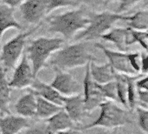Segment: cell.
Masks as SVG:
<instances>
[{
	"mask_svg": "<svg viewBox=\"0 0 148 134\" xmlns=\"http://www.w3.org/2000/svg\"><path fill=\"white\" fill-rule=\"evenodd\" d=\"M88 24L82 31L78 32L74 40L75 42H89L100 38L103 34L108 32L118 21H127L128 16L105 10L101 12H90L88 15Z\"/></svg>",
	"mask_w": 148,
	"mask_h": 134,
	"instance_id": "277c9868",
	"label": "cell"
},
{
	"mask_svg": "<svg viewBox=\"0 0 148 134\" xmlns=\"http://www.w3.org/2000/svg\"><path fill=\"white\" fill-rule=\"evenodd\" d=\"M42 24L31 27L29 30L25 31H21L9 41H7L0 49V62L2 64V68L6 72L13 70L19 60L21 59L23 50L25 48L28 37H30L34 32H36L41 26Z\"/></svg>",
	"mask_w": 148,
	"mask_h": 134,
	"instance_id": "8992f818",
	"label": "cell"
},
{
	"mask_svg": "<svg viewBox=\"0 0 148 134\" xmlns=\"http://www.w3.org/2000/svg\"><path fill=\"white\" fill-rule=\"evenodd\" d=\"M10 29L23 31V25L16 19L14 9L0 3V49L4 32Z\"/></svg>",
	"mask_w": 148,
	"mask_h": 134,
	"instance_id": "ac0fdd59",
	"label": "cell"
},
{
	"mask_svg": "<svg viewBox=\"0 0 148 134\" xmlns=\"http://www.w3.org/2000/svg\"><path fill=\"white\" fill-rule=\"evenodd\" d=\"M129 28V27H128ZM128 46L134 44H140L145 51H148V32L147 31H137L129 28Z\"/></svg>",
	"mask_w": 148,
	"mask_h": 134,
	"instance_id": "cb8c5ba5",
	"label": "cell"
},
{
	"mask_svg": "<svg viewBox=\"0 0 148 134\" xmlns=\"http://www.w3.org/2000/svg\"><path fill=\"white\" fill-rule=\"evenodd\" d=\"M82 96L85 109L88 113H90L99 108L101 104L107 100L101 95L98 87V84L92 79L89 72L88 64L86 65V72L82 85Z\"/></svg>",
	"mask_w": 148,
	"mask_h": 134,
	"instance_id": "52a82bcc",
	"label": "cell"
},
{
	"mask_svg": "<svg viewBox=\"0 0 148 134\" xmlns=\"http://www.w3.org/2000/svg\"><path fill=\"white\" fill-rule=\"evenodd\" d=\"M142 1L147 2V0H120V4H119V7H118L116 12L122 14V12H125L126 10H129L134 5H135L138 3L142 2Z\"/></svg>",
	"mask_w": 148,
	"mask_h": 134,
	"instance_id": "f546056e",
	"label": "cell"
},
{
	"mask_svg": "<svg viewBox=\"0 0 148 134\" xmlns=\"http://www.w3.org/2000/svg\"><path fill=\"white\" fill-rule=\"evenodd\" d=\"M19 10L23 19L33 26L42 24V20L48 15L46 0H23Z\"/></svg>",
	"mask_w": 148,
	"mask_h": 134,
	"instance_id": "30bf717a",
	"label": "cell"
},
{
	"mask_svg": "<svg viewBox=\"0 0 148 134\" xmlns=\"http://www.w3.org/2000/svg\"><path fill=\"white\" fill-rule=\"evenodd\" d=\"M99 108H101V113L98 119L93 123L80 127V130H89L93 128L113 130L132 122L127 111L117 106L115 102L106 100L101 104Z\"/></svg>",
	"mask_w": 148,
	"mask_h": 134,
	"instance_id": "5b68a950",
	"label": "cell"
},
{
	"mask_svg": "<svg viewBox=\"0 0 148 134\" xmlns=\"http://www.w3.org/2000/svg\"><path fill=\"white\" fill-rule=\"evenodd\" d=\"M28 90L32 92L37 97H41L57 106H63V101L65 97L61 95L50 85L37 78V77L34 79L32 85H30L29 88H28Z\"/></svg>",
	"mask_w": 148,
	"mask_h": 134,
	"instance_id": "4fadbf2b",
	"label": "cell"
},
{
	"mask_svg": "<svg viewBox=\"0 0 148 134\" xmlns=\"http://www.w3.org/2000/svg\"><path fill=\"white\" fill-rule=\"evenodd\" d=\"M47 3V12L48 14L51 13L56 9L62 7H75L79 5L75 0H46Z\"/></svg>",
	"mask_w": 148,
	"mask_h": 134,
	"instance_id": "484cf974",
	"label": "cell"
},
{
	"mask_svg": "<svg viewBox=\"0 0 148 134\" xmlns=\"http://www.w3.org/2000/svg\"><path fill=\"white\" fill-rule=\"evenodd\" d=\"M97 134H112V133H111L110 132H103V131H102V132H99Z\"/></svg>",
	"mask_w": 148,
	"mask_h": 134,
	"instance_id": "74e56055",
	"label": "cell"
},
{
	"mask_svg": "<svg viewBox=\"0 0 148 134\" xmlns=\"http://www.w3.org/2000/svg\"><path fill=\"white\" fill-rule=\"evenodd\" d=\"M29 92L23 95L15 104V111L16 114L23 118H35L36 108V96L28 90Z\"/></svg>",
	"mask_w": 148,
	"mask_h": 134,
	"instance_id": "d6986e66",
	"label": "cell"
},
{
	"mask_svg": "<svg viewBox=\"0 0 148 134\" xmlns=\"http://www.w3.org/2000/svg\"><path fill=\"white\" fill-rule=\"evenodd\" d=\"M64 43L63 38L49 37H39L30 41L25 54L36 78L43 68L47 67V63L52 54L63 46Z\"/></svg>",
	"mask_w": 148,
	"mask_h": 134,
	"instance_id": "3957f363",
	"label": "cell"
},
{
	"mask_svg": "<svg viewBox=\"0 0 148 134\" xmlns=\"http://www.w3.org/2000/svg\"><path fill=\"white\" fill-rule=\"evenodd\" d=\"M104 3H108L110 2H114V1H118V0H101Z\"/></svg>",
	"mask_w": 148,
	"mask_h": 134,
	"instance_id": "8d00e7d4",
	"label": "cell"
},
{
	"mask_svg": "<svg viewBox=\"0 0 148 134\" xmlns=\"http://www.w3.org/2000/svg\"><path fill=\"white\" fill-rule=\"evenodd\" d=\"M0 1L1 3L14 9L16 7H19V5L23 3V0H0Z\"/></svg>",
	"mask_w": 148,
	"mask_h": 134,
	"instance_id": "836d02e7",
	"label": "cell"
},
{
	"mask_svg": "<svg viewBox=\"0 0 148 134\" xmlns=\"http://www.w3.org/2000/svg\"><path fill=\"white\" fill-rule=\"evenodd\" d=\"M10 92L11 88L7 79V72L0 66V115L2 117L10 114Z\"/></svg>",
	"mask_w": 148,
	"mask_h": 134,
	"instance_id": "ffe728a7",
	"label": "cell"
},
{
	"mask_svg": "<svg viewBox=\"0 0 148 134\" xmlns=\"http://www.w3.org/2000/svg\"><path fill=\"white\" fill-rule=\"evenodd\" d=\"M97 58L92 54L88 42H75L62 46L52 54L47 63V67L67 72L82 67L90 62H96Z\"/></svg>",
	"mask_w": 148,
	"mask_h": 134,
	"instance_id": "6da1fadb",
	"label": "cell"
},
{
	"mask_svg": "<svg viewBox=\"0 0 148 134\" xmlns=\"http://www.w3.org/2000/svg\"><path fill=\"white\" fill-rule=\"evenodd\" d=\"M95 47L101 50L106 58L108 60V64L112 67V69L121 74L126 75H137L140 73H136L134 69L131 67L129 60H128V52L114 51L109 48H107L103 44L100 43H95Z\"/></svg>",
	"mask_w": 148,
	"mask_h": 134,
	"instance_id": "9c48e42d",
	"label": "cell"
},
{
	"mask_svg": "<svg viewBox=\"0 0 148 134\" xmlns=\"http://www.w3.org/2000/svg\"><path fill=\"white\" fill-rule=\"evenodd\" d=\"M99 90L103 96V98L107 100H110L115 103L118 102V98H117V92H116V85L115 81H112L104 85H99L98 84Z\"/></svg>",
	"mask_w": 148,
	"mask_h": 134,
	"instance_id": "d4e9b609",
	"label": "cell"
},
{
	"mask_svg": "<svg viewBox=\"0 0 148 134\" xmlns=\"http://www.w3.org/2000/svg\"><path fill=\"white\" fill-rule=\"evenodd\" d=\"M127 76L115 72L114 81L116 85V92L118 102L127 108Z\"/></svg>",
	"mask_w": 148,
	"mask_h": 134,
	"instance_id": "603a6c76",
	"label": "cell"
},
{
	"mask_svg": "<svg viewBox=\"0 0 148 134\" xmlns=\"http://www.w3.org/2000/svg\"><path fill=\"white\" fill-rule=\"evenodd\" d=\"M75 1L77 2L78 4L83 3V4H86L88 6H95L102 2L101 0H75Z\"/></svg>",
	"mask_w": 148,
	"mask_h": 134,
	"instance_id": "e575fe53",
	"label": "cell"
},
{
	"mask_svg": "<svg viewBox=\"0 0 148 134\" xmlns=\"http://www.w3.org/2000/svg\"><path fill=\"white\" fill-rule=\"evenodd\" d=\"M62 109H63L62 106H57L41 97L36 96V108L35 113L36 119L46 120L56 113H57Z\"/></svg>",
	"mask_w": 148,
	"mask_h": 134,
	"instance_id": "44dd1931",
	"label": "cell"
},
{
	"mask_svg": "<svg viewBox=\"0 0 148 134\" xmlns=\"http://www.w3.org/2000/svg\"><path fill=\"white\" fill-rule=\"evenodd\" d=\"M48 31L60 34L63 39L70 40L88 24V17L83 9H73L49 17L47 20Z\"/></svg>",
	"mask_w": 148,
	"mask_h": 134,
	"instance_id": "7a4b0ae2",
	"label": "cell"
},
{
	"mask_svg": "<svg viewBox=\"0 0 148 134\" xmlns=\"http://www.w3.org/2000/svg\"><path fill=\"white\" fill-rule=\"evenodd\" d=\"M88 67L92 79L99 85H104L114 80L115 72L108 63L99 65L96 62H90Z\"/></svg>",
	"mask_w": 148,
	"mask_h": 134,
	"instance_id": "e0dca14e",
	"label": "cell"
},
{
	"mask_svg": "<svg viewBox=\"0 0 148 134\" xmlns=\"http://www.w3.org/2000/svg\"><path fill=\"white\" fill-rule=\"evenodd\" d=\"M56 134H83L81 131L77 130V129H70V130H67L64 132H61Z\"/></svg>",
	"mask_w": 148,
	"mask_h": 134,
	"instance_id": "d590c367",
	"label": "cell"
},
{
	"mask_svg": "<svg viewBox=\"0 0 148 134\" xmlns=\"http://www.w3.org/2000/svg\"><path fill=\"white\" fill-rule=\"evenodd\" d=\"M30 126L28 119L9 114L0 118V134H19Z\"/></svg>",
	"mask_w": 148,
	"mask_h": 134,
	"instance_id": "5bb4252c",
	"label": "cell"
},
{
	"mask_svg": "<svg viewBox=\"0 0 148 134\" xmlns=\"http://www.w3.org/2000/svg\"><path fill=\"white\" fill-rule=\"evenodd\" d=\"M62 107L75 125L82 124L83 119L89 115L85 109L82 92L71 97H65Z\"/></svg>",
	"mask_w": 148,
	"mask_h": 134,
	"instance_id": "7c38bea8",
	"label": "cell"
},
{
	"mask_svg": "<svg viewBox=\"0 0 148 134\" xmlns=\"http://www.w3.org/2000/svg\"><path fill=\"white\" fill-rule=\"evenodd\" d=\"M140 73L142 75H147L148 73V55L147 51L140 52Z\"/></svg>",
	"mask_w": 148,
	"mask_h": 134,
	"instance_id": "1f68e13d",
	"label": "cell"
},
{
	"mask_svg": "<svg viewBox=\"0 0 148 134\" xmlns=\"http://www.w3.org/2000/svg\"><path fill=\"white\" fill-rule=\"evenodd\" d=\"M135 112L137 114L138 126L140 130L145 134L148 133V111L147 108L141 106H137L135 108Z\"/></svg>",
	"mask_w": 148,
	"mask_h": 134,
	"instance_id": "4316f807",
	"label": "cell"
},
{
	"mask_svg": "<svg viewBox=\"0 0 148 134\" xmlns=\"http://www.w3.org/2000/svg\"><path fill=\"white\" fill-rule=\"evenodd\" d=\"M44 121L49 134H56L67 130L75 129L74 122L71 120L64 109H62L57 113Z\"/></svg>",
	"mask_w": 148,
	"mask_h": 134,
	"instance_id": "9a60e30c",
	"label": "cell"
},
{
	"mask_svg": "<svg viewBox=\"0 0 148 134\" xmlns=\"http://www.w3.org/2000/svg\"><path fill=\"white\" fill-rule=\"evenodd\" d=\"M128 60L131 67L136 73H140V52H128Z\"/></svg>",
	"mask_w": 148,
	"mask_h": 134,
	"instance_id": "f1b7e54d",
	"label": "cell"
},
{
	"mask_svg": "<svg viewBox=\"0 0 148 134\" xmlns=\"http://www.w3.org/2000/svg\"><path fill=\"white\" fill-rule=\"evenodd\" d=\"M35 78L36 77L33 74L31 65L24 53L14 68V72L11 79L9 81V85L11 89H28L30 87Z\"/></svg>",
	"mask_w": 148,
	"mask_h": 134,
	"instance_id": "ba28073f",
	"label": "cell"
},
{
	"mask_svg": "<svg viewBox=\"0 0 148 134\" xmlns=\"http://www.w3.org/2000/svg\"><path fill=\"white\" fill-rule=\"evenodd\" d=\"M19 134H49L47 130L46 124H38L36 126H29L23 131H22Z\"/></svg>",
	"mask_w": 148,
	"mask_h": 134,
	"instance_id": "83f0119b",
	"label": "cell"
},
{
	"mask_svg": "<svg viewBox=\"0 0 148 134\" xmlns=\"http://www.w3.org/2000/svg\"><path fill=\"white\" fill-rule=\"evenodd\" d=\"M126 22L127 23V27L137 31H147L148 10H140L133 15H128V17Z\"/></svg>",
	"mask_w": 148,
	"mask_h": 134,
	"instance_id": "7402d4cb",
	"label": "cell"
},
{
	"mask_svg": "<svg viewBox=\"0 0 148 134\" xmlns=\"http://www.w3.org/2000/svg\"><path fill=\"white\" fill-rule=\"evenodd\" d=\"M137 99H138V106L147 108L148 91L137 90Z\"/></svg>",
	"mask_w": 148,
	"mask_h": 134,
	"instance_id": "4dcf8cb0",
	"label": "cell"
},
{
	"mask_svg": "<svg viewBox=\"0 0 148 134\" xmlns=\"http://www.w3.org/2000/svg\"><path fill=\"white\" fill-rule=\"evenodd\" d=\"M56 75L50 85L63 97H71L82 92V85L68 72L55 70Z\"/></svg>",
	"mask_w": 148,
	"mask_h": 134,
	"instance_id": "8fae6325",
	"label": "cell"
},
{
	"mask_svg": "<svg viewBox=\"0 0 148 134\" xmlns=\"http://www.w3.org/2000/svg\"><path fill=\"white\" fill-rule=\"evenodd\" d=\"M129 36L128 27H113L100 38L112 43L120 51L127 52L129 46L127 44Z\"/></svg>",
	"mask_w": 148,
	"mask_h": 134,
	"instance_id": "2e32d148",
	"label": "cell"
},
{
	"mask_svg": "<svg viewBox=\"0 0 148 134\" xmlns=\"http://www.w3.org/2000/svg\"><path fill=\"white\" fill-rule=\"evenodd\" d=\"M135 86L137 90H144L148 91V76L144 75L139 78L135 81Z\"/></svg>",
	"mask_w": 148,
	"mask_h": 134,
	"instance_id": "d6a6232c",
	"label": "cell"
}]
</instances>
